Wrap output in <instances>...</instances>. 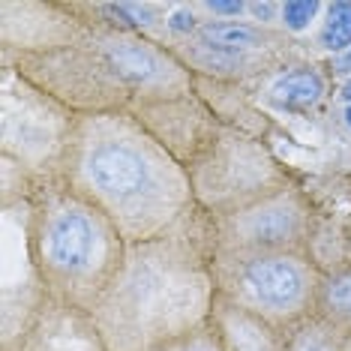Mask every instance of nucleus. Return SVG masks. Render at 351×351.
Instances as JSON below:
<instances>
[{
  "label": "nucleus",
  "mask_w": 351,
  "mask_h": 351,
  "mask_svg": "<svg viewBox=\"0 0 351 351\" xmlns=\"http://www.w3.org/2000/svg\"><path fill=\"white\" fill-rule=\"evenodd\" d=\"M93 226L82 213H60L49 228V258L63 270H78L90 261Z\"/></svg>",
  "instance_id": "obj_3"
},
{
  "label": "nucleus",
  "mask_w": 351,
  "mask_h": 351,
  "mask_svg": "<svg viewBox=\"0 0 351 351\" xmlns=\"http://www.w3.org/2000/svg\"><path fill=\"white\" fill-rule=\"evenodd\" d=\"M342 97H346V99H348V102H351V82H348V84H346V90H342Z\"/></svg>",
  "instance_id": "obj_14"
},
{
  "label": "nucleus",
  "mask_w": 351,
  "mask_h": 351,
  "mask_svg": "<svg viewBox=\"0 0 351 351\" xmlns=\"http://www.w3.org/2000/svg\"><path fill=\"white\" fill-rule=\"evenodd\" d=\"M346 121H348V126H351V108L346 111Z\"/></svg>",
  "instance_id": "obj_15"
},
{
  "label": "nucleus",
  "mask_w": 351,
  "mask_h": 351,
  "mask_svg": "<svg viewBox=\"0 0 351 351\" xmlns=\"http://www.w3.org/2000/svg\"><path fill=\"white\" fill-rule=\"evenodd\" d=\"M333 66H337V73H351V49H346V51H342L339 54V58L337 60H333Z\"/></svg>",
  "instance_id": "obj_12"
},
{
  "label": "nucleus",
  "mask_w": 351,
  "mask_h": 351,
  "mask_svg": "<svg viewBox=\"0 0 351 351\" xmlns=\"http://www.w3.org/2000/svg\"><path fill=\"white\" fill-rule=\"evenodd\" d=\"M322 45L330 51L351 49V3L339 0L327 10V25L322 30Z\"/></svg>",
  "instance_id": "obj_6"
},
{
  "label": "nucleus",
  "mask_w": 351,
  "mask_h": 351,
  "mask_svg": "<svg viewBox=\"0 0 351 351\" xmlns=\"http://www.w3.org/2000/svg\"><path fill=\"white\" fill-rule=\"evenodd\" d=\"M111 63L130 82H150L159 69L156 60L145 49H138V45H117V49H111Z\"/></svg>",
  "instance_id": "obj_5"
},
{
  "label": "nucleus",
  "mask_w": 351,
  "mask_h": 351,
  "mask_svg": "<svg viewBox=\"0 0 351 351\" xmlns=\"http://www.w3.org/2000/svg\"><path fill=\"white\" fill-rule=\"evenodd\" d=\"M193 351H204V348H193Z\"/></svg>",
  "instance_id": "obj_16"
},
{
  "label": "nucleus",
  "mask_w": 351,
  "mask_h": 351,
  "mask_svg": "<svg viewBox=\"0 0 351 351\" xmlns=\"http://www.w3.org/2000/svg\"><path fill=\"white\" fill-rule=\"evenodd\" d=\"M202 36L204 43H213L217 49H250V45H258V34L243 25H207Z\"/></svg>",
  "instance_id": "obj_7"
},
{
  "label": "nucleus",
  "mask_w": 351,
  "mask_h": 351,
  "mask_svg": "<svg viewBox=\"0 0 351 351\" xmlns=\"http://www.w3.org/2000/svg\"><path fill=\"white\" fill-rule=\"evenodd\" d=\"M318 12V0H289L282 3V21L289 30H303Z\"/></svg>",
  "instance_id": "obj_8"
},
{
  "label": "nucleus",
  "mask_w": 351,
  "mask_h": 351,
  "mask_svg": "<svg viewBox=\"0 0 351 351\" xmlns=\"http://www.w3.org/2000/svg\"><path fill=\"white\" fill-rule=\"evenodd\" d=\"M324 84L322 78L315 73H309V69H300V73H289L282 75L279 82L274 84V97L276 102H282V106L289 108H303V106H313L322 97Z\"/></svg>",
  "instance_id": "obj_4"
},
{
  "label": "nucleus",
  "mask_w": 351,
  "mask_h": 351,
  "mask_svg": "<svg viewBox=\"0 0 351 351\" xmlns=\"http://www.w3.org/2000/svg\"><path fill=\"white\" fill-rule=\"evenodd\" d=\"M207 10L222 12V15H237V12H243V3H226V0H210V3H207Z\"/></svg>",
  "instance_id": "obj_10"
},
{
  "label": "nucleus",
  "mask_w": 351,
  "mask_h": 351,
  "mask_svg": "<svg viewBox=\"0 0 351 351\" xmlns=\"http://www.w3.org/2000/svg\"><path fill=\"white\" fill-rule=\"evenodd\" d=\"M87 171H90V180L111 198L138 195L147 183L145 159L123 145H106V147L93 150Z\"/></svg>",
  "instance_id": "obj_1"
},
{
  "label": "nucleus",
  "mask_w": 351,
  "mask_h": 351,
  "mask_svg": "<svg viewBox=\"0 0 351 351\" xmlns=\"http://www.w3.org/2000/svg\"><path fill=\"white\" fill-rule=\"evenodd\" d=\"M193 25H195V19L189 12H174L171 15V30H180L183 34V30H193Z\"/></svg>",
  "instance_id": "obj_11"
},
{
  "label": "nucleus",
  "mask_w": 351,
  "mask_h": 351,
  "mask_svg": "<svg viewBox=\"0 0 351 351\" xmlns=\"http://www.w3.org/2000/svg\"><path fill=\"white\" fill-rule=\"evenodd\" d=\"M246 282L252 294L265 306L274 309H289L300 300L303 294V276L300 270L285 258H261L246 267Z\"/></svg>",
  "instance_id": "obj_2"
},
{
  "label": "nucleus",
  "mask_w": 351,
  "mask_h": 351,
  "mask_svg": "<svg viewBox=\"0 0 351 351\" xmlns=\"http://www.w3.org/2000/svg\"><path fill=\"white\" fill-rule=\"evenodd\" d=\"M252 12L258 15V19H267V15L274 12V6H270V3H255V6H252Z\"/></svg>",
  "instance_id": "obj_13"
},
{
  "label": "nucleus",
  "mask_w": 351,
  "mask_h": 351,
  "mask_svg": "<svg viewBox=\"0 0 351 351\" xmlns=\"http://www.w3.org/2000/svg\"><path fill=\"white\" fill-rule=\"evenodd\" d=\"M327 303H330L337 313L351 315V270L330 279V285H327Z\"/></svg>",
  "instance_id": "obj_9"
}]
</instances>
